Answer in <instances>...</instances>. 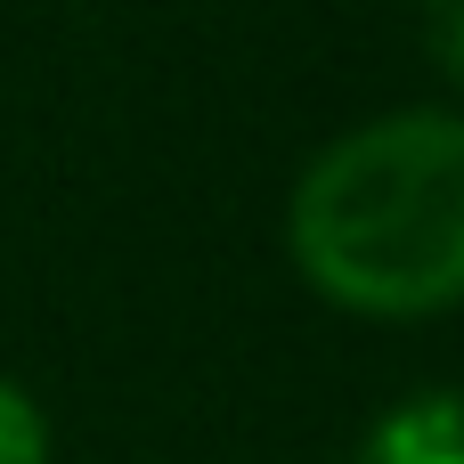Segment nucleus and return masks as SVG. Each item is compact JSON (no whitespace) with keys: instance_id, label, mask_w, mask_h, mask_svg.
<instances>
[{"instance_id":"7ed1b4c3","label":"nucleus","mask_w":464,"mask_h":464,"mask_svg":"<svg viewBox=\"0 0 464 464\" xmlns=\"http://www.w3.org/2000/svg\"><path fill=\"white\" fill-rule=\"evenodd\" d=\"M0 464H49V416L16 375H0Z\"/></svg>"},{"instance_id":"f257e3e1","label":"nucleus","mask_w":464,"mask_h":464,"mask_svg":"<svg viewBox=\"0 0 464 464\" xmlns=\"http://www.w3.org/2000/svg\"><path fill=\"white\" fill-rule=\"evenodd\" d=\"M285 261L367 326L464 310V106H392L326 139L285 196Z\"/></svg>"},{"instance_id":"f03ea898","label":"nucleus","mask_w":464,"mask_h":464,"mask_svg":"<svg viewBox=\"0 0 464 464\" xmlns=\"http://www.w3.org/2000/svg\"><path fill=\"white\" fill-rule=\"evenodd\" d=\"M351 464H464V400L457 392H408L383 408Z\"/></svg>"},{"instance_id":"20e7f679","label":"nucleus","mask_w":464,"mask_h":464,"mask_svg":"<svg viewBox=\"0 0 464 464\" xmlns=\"http://www.w3.org/2000/svg\"><path fill=\"white\" fill-rule=\"evenodd\" d=\"M416 16H424V49H432V65L464 90V0H416Z\"/></svg>"}]
</instances>
